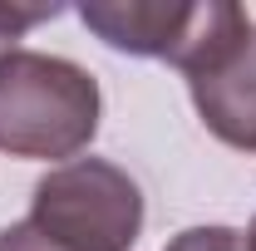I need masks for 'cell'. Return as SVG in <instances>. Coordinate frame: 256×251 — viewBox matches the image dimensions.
<instances>
[{
    "instance_id": "cell-1",
    "label": "cell",
    "mask_w": 256,
    "mask_h": 251,
    "mask_svg": "<svg viewBox=\"0 0 256 251\" xmlns=\"http://www.w3.org/2000/svg\"><path fill=\"white\" fill-rule=\"evenodd\" d=\"M98 79L84 64L40 50L0 54V153L74 162L98 133Z\"/></svg>"
},
{
    "instance_id": "cell-2",
    "label": "cell",
    "mask_w": 256,
    "mask_h": 251,
    "mask_svg": "<svg viewBox=\"0 0 256 251\" xmlns=\"http://www.w3.org/2000/svg\"><path fill=\"white\" fill-rule=\"evenodd\" d=\"M79 20L118 54L168 60L192 79L212 64L236 34H246L252 15L232 0H84Z\"/></svg>"
},
{
    "instance_id": "cell-3",
    "label": "cell",
    "mask_w": 256,
    "mask_h": 251,
    "mask_svg": "<svg viewBox=\"0 0 256 251\" xmlns=\"http://www.w3.org/2000/svg\"><path fill=\"white\" fill-rule=\"evenodd\" d=\"M30 222L69 251H133L143 236V192L118 162L74 158L34 182Z\"/></svg>"
},
{
    "instance_id": "cell-4",
    "label": "cell",
    "mask_w": 256,
    "mask_h": 251,
    "mask_svg": "<svg viewBox=\"0 0 256 251\" xmlns=\"http://www.w3.org/2000/svg\"><path fill=\"white\" fill-rule=\"evenodd\" d=\"M188 89L207 133H217L236 153H256V20L212 64L192 74Z\"/></svg>"
},
{
    "instance_id": "cell-5",
    "label": "cell",
    "mask_w": 256,
    "mask_h": 251,
    "mask_svg": "<svg viewBox=\"0 0 256 251\" xmlns=\"http://www.w3.org/2000/svg\"><path fill=\"white\" fill-rule=\"evenodd\" d=\"M162 251H246V232H236V226H188Z\"/></svg>"
},
{
    "instance_id": "cell-6",
    "label": "cell",
    "mask_w": 256,
    "mask_h": 251,
    "mask_svg": "<svg viewBox=\"0 0 256 251\" xmlns=\"http://www.w3.org/2000/svg\"><path fill=\"white\" fill-rule=\"evenodd\" d=\"M60 10H64V5H5V0H0V54L15 50V40L30 30V25L54 20Z\"/></svg>"
},
{
    "instance_id": "cell-7",
    "label": "cell",
    "mask_w": 256,
    "mask_h": 251,
    "mask_svg": "<svg viewBox=\"0 0 256 251\" xmlns=\"http://www.w3.org/2000/svg\"><path fill=\"white\" fill-rule=\"evenodd\" d=\"M0 251H69V246H60L54 236H44V232L25 217V222L0 226Z\"/></svg>"
},
{
    "instance_id": "cell-8",
    "label": "cell",
    "mask_w": 256,
    "mask_h": 251,
    "mask_svg": "<svg viewBox=\"0 0 256 251\" xmlns=\"http://www.w3.org/2000/svg\"><path fill=\"white\" fill-rule=\"evenodd\" d=\"M246 251H256V222H252V232H246Z\"/></svg>"
}]
</instances>
